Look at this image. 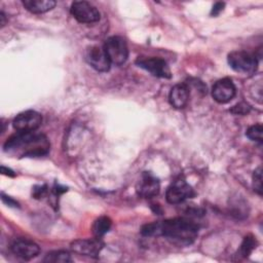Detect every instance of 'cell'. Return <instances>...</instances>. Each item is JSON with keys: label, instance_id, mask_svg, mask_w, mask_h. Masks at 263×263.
<instances>
[{"label": "cell", "instance_id": "1", "mask_svg": "<svg viewBox=\"0 0 263 263\" xmlns=\"http://www.w3.org/2000/svg\"><path fill=\"white\" fill-rule=\"evenodd\" d=\"M141 233L144 236H164L178 243L190 245L198 234V225L185 218H174L145 224Z\"/></svg>", "mask_w": 263, "mask_h": 263}, {"label": "cell", "instance_id": "2", "mask_svg": "<svg viewBox=\"0 0 263 263\" xmlns=\"http://www.w3.org/2000/svg\"><path fill=\"white\" fill-rule=\"evenodd\" d=\"M50 144L42 134L34 132H17L4 144V151L18 157L42 156L49 151Z\"/></svg>", "mask_w": 263, "mask_h": 263}, {"label": "cell", "instance_id": "3", "mask_svg": "<svg viewBox=\"0 0 263 263\" xmlns=\"http://www.w3.org/2000/svg\"><path fill=\"white\" fill-rule=\"evenodd\" d=\"M105 52L110 63L120 66L124 64L128 58V49L125 40L120 36L109 37L104 44Z\"/></svg>", "mask_w": 263, "mask_h": 263}, {"label": "cell", "instance_id": "4", "mask_svg": "<svg viewBox=\"0 0 263 263\" xmlns=\"http://www.w3.org/2000/svg\"><path fill=\"white\" fill-rule=\"evenodd\" d=\"M229 66L236 72L242 74H253L257 70L258 62L255 55L243 50H234L227 58Z\"/></svg>", "mask_w": 263, "mask_h": 263}, {"label": "cell", "instance_id": "5", "mask_svg": "<svg viewBox=\"0 0 263 263\" xmlns=\"http://www.w3.org/2000/svg\"><path fill=\"white\" fill-rule=\"evenodd\" d=\"M136 65L149 73L153 76L160 77V78H171L172 72L170 70L168 65L166 62L160 58L155 57H138L136 60Z\"/></svg>", "mask_w": 263, "mask_h": 263}, {"label": "cell", "instance_id": "6", "mask_svg": "<svg viewBox=\"0 0 263 263\" xmlns=\"http://www.w3.org/2000/svg\"><path fill=\"white\" fill-rule=\"evenodd\" d=\"M193 188L183 179H178L173 182V184L167 188L165 197L167 202L172 204H177L185 201L188 198L194 196Z\"/></svg>", "mask_w": 263, "mask_h": 263}, {"label": "cell", "instance_id": "7", "mask_svg": "<svg viewBox=\"0 0 263 263\" xmlns=\"http://www.w3.org/2000/svg\"><path fill=\"white\" fill-rule=\"evenodd\" d=\"M71 14L79 23L91 24L100 20L99 10L86 1H75L71 4Z\"/></svg>", "mask_w": 263, "mask_h": 263}, {"label": "cell", "instance_id": "8", "mask_svg": "<svg viewBox=\"0 0 263 263\" xmlns=\"http://www.w3.org/2000/svg\"><path fill=\"white\" fill-rule=\"evenodd\" d=\"M41 122L42 116L40 113L28 110L16 115L12 121V125L17 132H34L41 125Z\"/></svg>", "mask_w": 263, "mask_h": 263}, {"label": "cell", "instance_id": "9", "mask_svg": "<svg viewBox=\"0 0 263 263\" xmlns=\"http://www.w3.org/2000/svg\"><path fill=\"white\" fill-rule=\"evenodd\" d=\"M103 247H104V243L98 237L76 239L70 246L71 250L74 253L81 256H87V257H93V258L98 257Z\"/></svg>", "mask_w": 263, "mask_h": 263}, {"label": "cell", "instance_id": "10", "mask_svg": "<svg viewBox=\"0 0 263 263\" xmlns=\"http://www.w3.org/2000/svg\"><path fill=\"white\" fill-rule=\"evenodd\" d=\"M10 250L15 256L25 260L35 258L40 252L39 246L28 238L14 239L10 245Z\"/></svg>", "mask_w": 263, "mask_h": 263}, {"label": "cell", "instance_id": "11", "mask_svg": "<svg viewBox=\"0 0 263 263\" xmlns=\"http://www.w3.org/2000/svg\"><path fill=\"white\" fill-rule=\"evenodd\" d=\"M85 59L87 63L99 72H106L110 69L111 63L105 52V49L98 45H93L87 48Z\"/></svg>", "mask_w": 263, "mask_h": 263}, {"label": "cell", "instance_id": "12", "mask_svg": "<svg viewBox=\"0 0 263 263\" xmlns=\"http://www.w3.org/2000/svg\"><path fill=\"white\" fill-rule=\"evenodd\" d=\"M213 99L220 103L225 104L233 99L235 96V86L231 79L223 78L218 80L212 88Z\"/></svg>", "mask_w": 263, "mask_h": 263}, {"label": "cell", "instance_id": "13", "mask_svg": "<svg viewBox=\"0 0 263 263\" xmlns=\"http://www.w3.org/2000/svg\"><path fill=\"white\" fill-rule=\"evenodd\" d=\"M159 181L150 173L144 172L137 185V192L144 198H151L159 193Z\"/></svg>", "mask_w": 263, "mask_h": 263}, {"label": "cell", "instance_id": "14", "mask_svg": "<svg viewBox=\"0 0 263 263\" xmlns=\"http://www.w3.org/2000/svg\"><path fill=\"white\" fill-rule=\"evenodd\" d=\"M190 96V88L185 83H179L172 87L170 91V103L171 105L176 109H182L184 108L188 101Z\"/></svg>", "mask_w": 263, "mask_h": 263}, {"label": "cell", "instance_id": "15", "mask_svg": "<svg viewBox=\"0 0 263 263\" xmlns=\"http://www.w3.org/2000/svg\"><path fill=\"white\" fill-rule=\"evenodd\" d=\"M24 6L27 10L32 13H43L55 6L53 0H25L23 1Z\"/></svg>", "mask_w": 263, "mask_h": 263}, {"label": "cell", "instance_id": "16", "mask_svg": "<svg viewBox=\"0 0 263 263\" xmlns=\"http://www.w3.org/2000/svg\"><path fill=\"white\" fill-rule=\"evenodd\" d=\"M111 228V220L108 217H100L97 219L92 225V233L96 237L100 238L106 234Z\"/></svg>", "mask_w": 263, "mask_h": 263}, {"label": "cell", "instance_id": "17", "mask_svg": "<svg viewBox=\"0 0 263 263\" xmlns=\"http://www.w3.org/2000/svg\"><path fill=\"white\" fill-rule=\"evenodd\" d=\"M44 262H50V263H68L72 262L71 256L68 252L65 251H53L48 253L44 260Z\"/></svg>", "mask_w": 263, "mask_h": 263}, {"label": "cell", "instance_id": "18", "mask_svg": "<svg viewBox=\"0 0 263 263\" xmlns=\"http://www.w3.org/2000/svg\"><path fill=\"white\" fill-rule=\"evenodd\" d=\"M256 248V239L251 236V235H248L243 238L241 245H240V248H239V255L241 257H248L252 252L253 250Z\"/></svg>", "mask_w": 263, "mask_h": 263}, {"label": "cell", "instance_id": "19", "mask_svg": "<svg viewBox=\"0 0 263 263\" xmlns=\"http://www.w3.org/2000/svg\"><path fill=\"white\" fill-rule=\"evenodd\" d=\"M262 133H263V127L261 124H254L252 126H250L246 133L247 137L252 140V141H256L259 143H262Z\"/></svg>", "mask_w": 263, "mask_h": 263}, {"label": "cell", "instance_id": "20", "mask_svg": "<svg viewBox=\"0 0 263 263\" xmlns=\"http://www.w3.org/2000/svg\"><path fill=\"white\" fill-rule=\"evenodd\" d=\"M253 185L255 191L261 195L262 194V168L259 166L253 174Z\"/></svg>", "mask_w": 263, "mask_h": 263}, {"label": "cell", "instance_id": "21", "mask_svg": "<svg viewBox=\"0 0 263 263\" xmlns=\"http://www.w3.org/2000/svg\"><path fill=\"white\" fill-rule=\"evenodd\" d=\"M250 110H251L250 105L247 104V103L241 102V103H238V104H236L235 106H233L230 111H231L233 114L245 115V114H248V113L250 112Z\"/></svg>", "mask_w": 263, "mask_h": 263}, {"label": "cell", "instance_id": "22", "mask_svg": "<svg viewBox=\"0 0 263 263\" xmlns=\"http://www.w3.org/2000/svg\"><path fill=\"white\" fill-rule=\"evenodd\" d=\"M46 192H47V187L45 185H43V186H36L33 189V196L35 198H40V197L44 196L46 194Z\"/></svg>", "mask_w": 263, "mask_h": 263}, {"label": "cell", "instance_id": "23", "mask_svg": "<svg viewBox=\"0 0 263 263\" xmlns=\"http://www.w3.org/2000/svg\"><path fill=\"white\" fill-rule=\"evenodd\" d=\"M224 6H225V4H224L223 2H217V3L213 6V8H212L211 15H214V16L218 15V14L223 10Z\"/></svg>", "mask_w": 263, "mask_h": 263}, {"label": "cell", "instance_id": "24", "mask_svg": "<svg viewBox=\"0 0 263 263\" xmlns=\"http://www.w3.org/2000/svg\"><path fill=\"white\" fill-rule=\"evenodd\" d=\"M2 201L4 202V203H6V204H8L9 206H18V203L14 200V199H12L11 197H9V196H6V195H4V194H2Z\"/></svg>", "mask_w": 263, "mask_h": 263}, {"label": "cell", "instance_id": "25", "mask_svg": "<svg viewBox=\"0 0 263 263\" xmlns=\"http://www.w3.org/2000/svg\"><path fill=\"white\" fill-rule=\"evenodd\" d=\"M1 172H2V174L3 175H5V176H9V177H14L15 176V174L10 170V168H7V167H5V166H1Z\"/></svg>", "mask_w": 263, "mask_h": 263}, {"label": "cell", "instance_id": "26", "mask_svg": "<svg viewBox=\"0 0 263 263\" xmlns=\"http://www.w3.org/2000/svg\"><path fill=\"white\" fill-rule=\"evenodd\" d=\"M0 20H1L0 25H1V27H3L5 25V15H4V13L2 11L0 12Z\"/></svg>", "mask_w": 263, "mask_h": 263}]
</instances>
